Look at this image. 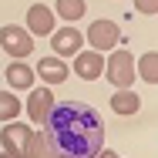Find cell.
<instances>
[{"instance_id":"4fadbf2b","label":"cell","mask_w":158,"mask_h":158,"mask_svg":"<svg viewBox=\"0 0 158 158\" xmlns=\"http://www.w3.org/2000/svg\"><path fill=\"white\" fill-rule=\"evenodd\" d=\"M84 14H88L84 0H57V7H54V17H61L64 24H74V20H81Z\"/></svg>"},{"instance_id":"52a82bcc","label":"cell","mask_w":158,"mask_h":158,"mask_svg":"<svg viewBox=\"0 0 158 158\" xmlns=\"http://www.w3.org/2000/svg\"><path fill=\"white\" fill-rule=\"evenodd\" d=\"M74 74L81 77V81H94V77H101L104 74V57H101V51H94V47H81L77 54H74Z\"/></svg>"},{"instance_id":"e0dca14e","label":"cell","mask_w":158,"mask_h":158,"mask_svg":"<svg viewBox=\"0 0 158 158\" xmlns=\"http://www.w3.org/2000/svg\"><path fill=\"white\" fill-rule=\"evenodd\" d=\"M135 10H138V14L155 17V14H158V0H135Z\"/></svg>"},{"instance_id":"d6986e66","label":"cell","mask_w":158,"mask_h":158,"mask_svg":"<svg viewBox=\"0 0 158 158\" xmlns=\"http://www.w3.org/2000/svg\"><path fill=\"white\" fill-rule=\"evenodd\" d=\"M0 158H14V155H7V152H3V155H0Z\"/></svg>"},{"instance_id":"30bf717a","label":"cell","mask_w":158,"mask_h":158,"mask_svg":"<svg viewBox=\"0 0 158 158\" xmlns=\"http://www.w3.org/2000/svg\"><path fill=\"white\" fill-rule=\"evenodd\" d=\"M27 31L37 34V37H47V34L54 31V10L44 7V3H34L31 10H27Z\"/></svg>"},{"instance_id":"9a60e30c","label":"cell","mask_w":158,"mask_h":158,"mask_svg":"<svg viewBox=\"0 0 158 158\" xmlns=\"http://www.w3.org/2000/svg\"><path fill=\"white\" fill-rule=\"evenodd\" d=\"M138 71H141L145 84H155V81H158V54H155V51H148V54L138 61Z\"/></svg>"},{"instance_id":"5bb4252c","label":"cell","mask_w":158,"mask_h":158,"mask_svg":"<svg viewBox=\"0 0 158 158\" xmlns=\"http://www.w3.org/2000/svg\"><path fill=\"white\" fill-rule=\"evenodd\" d=\"M24 111V104L17 101V94L7 88V91H0V121H14L17 114Z\"/></svg>"},{"instance_id":"3957f363","label":"cell","mask_w":158,"mask_h":158,"mask_svg":"<svg viewBox=\"0 0 158 158\" xmlns=\"http://www.w3.org/2000/svg\"><path fill=\"white\" fill-rule=\"evenodd\" d=\"M104 74L114 88H131L135 81V57L125 47H111V57H104Z\"/></svg>"},{"instance_id":"5b68a950","label":"cell","mask_w":158,"mask_h":158,"mask_svg":"<svg viewBox=\"0 0 158 158\" xmlns=\"http://www.w3.org/2000/svg\"><path fill=\"white\" fill-rule=\"evenodd\" d=\"M51 47H54V54L57 57H74L81 47H84V31H77V27H71V24H64L61 31H51Z\"/></svg>"},{"instance_id":"7a4b0ae2","label":"cell","mask_w":158,"mask_h":158,"mask_svg":"<svg viewBox=\"0 0 158 158\" xmlns=\"http://www.w3.org/2000/svg\"><path fill=\"white\" fill-rule=\"evenodd\" d=\"M0 145L3 152L14 158H34V145H37V131L31 125H17V121H3L0 131Z\"/></svg>"},{"instance_id":"9c48e42d","label":"cell","mask_w":158,"mask_h":158,"mask_svg":"<svg viewBox=\"0 0 158 158\" xmlns=\"http://www.w3.org/2000/svg\"><path fill=\"white\" fill-rule=\"evenodd\" d=\"M67 74H71V71H67L64 57H57V54H54V57H40V61H37V77H40L44 84H64V81H67Z\"/></svg>"},{"instance_id":"7c38bea8","label":"cell","mask_w":158,"mask_h":158,"mask_svg":"<svg viewBox=\"0 0 158 158\" xmlns=\"http://www.w3.org/2000/svg\"><path fill=\"white\" fill-rule=\"evenodd\" d=\"M138 108H141V98L135 94L131 88H114V94H111V111L114 114H138Z\"/></svg>"},{"instance_id":"6da1fadb","label":"cell","mask_w":158,"mask_h":158,"mask_svg":"<svg viewBox=\"0 0 158 158\" xmlns=\"http://www.w3.org/2000/svg\"><path fill=\"white\" fill-rule=\"evenodd\" d=\"M40 138L64 158H94L104 148V121L84 101H54L40 125Z\"/></svg>"},{"instance_id":"ba28073f","label":"cell","mask_w":158,"mask_h":158,"mask_svg":"<svg viewBox=\"0 0 158 158\" xmlns=\"http://www.w3.org/2000/svg\"><path fill=\"white\" fill-rule=\"evenodd\" d=\"M51 104H54V91L51 88H31V94H27V114H31V121L37 128L44 125Z\"/></svg>"},{"instance_id":"2e32d148","label":"cell","mask_w":158,"mask_h":158,"mask_svg":"<svg viewBox=\"0 0 158 158\" xmlns=\"http://www.w3.org/2000/svg\"><path fill=\"white\" fill-rule=\"evenodd\" d=\"M34 158H64V155H57L54 148H47V141L37 135V145H34Z\"/></svg>"},{"instance_id":"8992f818","label":"cell","mask_w":158,"mask_h":158,"mask_svg":"<svg viewBox=\"0 0 158 158\" xmlns=\"http://www.w3.org/2000/svg\"><path fill=\"white\" fill-rule=\"evenodd\" d=\"M118 37H121V31H118L114 20H91V27H88V44L101 54L118 47Z\"/></svg>"},{"instance_id":"8fae6325","label":"cell","mask_w":158,"mask_h":158,"mask_svg":"<svg viewBox=\"0 0 158 158\" xmlns=\"http://www.w3.org/2000/svg\"><path fill=\"white\" fill-rule=\"evenodd\" d=\"M7 84H10V91H31L34 88V67L27 61L7 64Z\"/></svg>"},{"instance_id":"ac0fdd59","label":"cell","mask_w":158,"mask_h":158,"mask_svg":"<svg viewBox=\"0 0 158 158\" xmlns=\"http://www.w3.org/2000/svg\"><path fill=\"white\" fill-rule=\"evenodd\" d=\"M94 158H118V152H104V148H101V152H98Z\"/></svg>"},{"instance_id":"277c9868","label":"cell","mask_w":158,"mask_h":158,"mask_svg":"<svg viewBox=\"0 0 158 158\" xmlns=\"http://www.w3.org/2000/svg\"><path fill=\"white\" fill-rule=\"evenodd\" d=\"M0 47L7 51V57L24 61V57H31V54H34V34L27 31V27L7 24V27H0Z\"/></svg>"}]
</instances>
